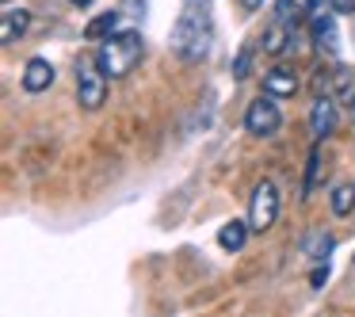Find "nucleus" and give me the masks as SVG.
<instances>
[{"label":"nucleus","mask_w":355,"mask_h":317,"mask_svg":"<svg viewBox=\"0 0 355 317\" xmlns=\"http://www.w3.org/2000/svg\"><path fill=\"white\" fill-rule=\"evenodd\" d=\"M352 123H355V96H352Z\"/></svg>","instance_id":"obj_23"},{"label":"nucleus","mask_w":355,"mask_h":317,"mask_svg":"<svg viewBox=\"0 0 355 317\" xmlns=\"http://www.w3.org/2000/svg\"><path fill=\"white\" fill-rule=\"evenodd\" d=\"M237 4H241V8H245V12H256V8H260V4H263V0H237Z\"/></svg>","instance_id":"obj_21"},{"label":"nucleus","mask_w":355,"mask_h":317,"mask_svg":"<svg viewBox=\"0 0 355 317\" xmlns=\"http://www.w3.org/2000/svg\"><path fill=\"white\" fill-rule=\"evenodd\" d=\"M252 73V46H245L237 58H233V80H245Z\"/></svg>","instance_id":"obj_16"},{"label":"nucleus","mask_w":355,"mask_h":317,"mask_svg":"<svg viewBox=\"0 0 355 317\" xmlns=\"http://www.w3.org/2000/svg\"><path fill=\"white\" fill-rule=\"evenodd\" d=\"M279 126H283V111H279V103L271 92L256 96L245 108V130L252 134V138H271V134H279Z\"/></svg>","instance_id":"obj_5"},{"label":"nucleus","mask_w":355,"mask_h":317,"mask_svg":"<svg viewBox=\"0 0 355 317\" xmlns=\"http://www.w3.org/2000/svg\"><path fill=\"white\" fill-rule=\"evenodd\" d=\"M336 123H340L336 100H332V96H317L313 108H309V130H313V142L332 138V134H336Z\"/></svg>","instance_id":"obj_7"},{"label":"nucleus","mask_w":355,"mask_h":317,"mask_svg":"<svg viewBox=\"0 0 355 317\" xmlns=\"http://www.w3.org/2000/svg\"><path fill=\"white\" fill-rule=\"evenodd\" d=\"M263 92H271L275 100H291L298 92V73L286 69V65H275V69L263 73Z\"/></svg>","instance_id":"obj_9"},{"label":"nucleus","mask_w":355,"mask_h":317,"mask_svg":"<svg viewBox=\"0 0 355 317\" xmlns=\"http://www.w3.org/2000/svg\"><path fill=\"white\" fill-rule=\"evenodd\" d=\"M50 85H54V65H50L46 58H31L27 69H24V88L31 96H39V92H46Z\"/></svg>","instance_id":"obj_10"},{"label":"nucleus","mask_w":355,"mask_h":317,"mask_svg":"<svg viewBox=\"0 0 355 317\" xmlns=\"http://www.w3.org/2000/svg\"><path fill=\"white\" fill-rule=\"evenodd\" d=\"M336 12H332V4L324 8L321 0H309V31H313V42L321 50H336Z\"/></svg>","instance_id":"obj_6"},{"label":"nucleus","mask_w":355,"mask_h":317,"mask_svg":"<svg viewBox=\"0 0 355 317\" xmlns=\"http://www.w3.org/2000/svg\"><path fill=\"white\" fill-rule=\"evenodd\" d=\"M329 248H332V237L324 230H313L306 237V256H313V260H324V256H329Z\"/></svg>","instance_id":"obj_15"},{"label":"nucleus","mask_w":355,"mask_h":317,"mask_svg":"<svg viewBox=\"0 0 355 317\" xmlns=\"http://www.w3.org/2000/svg\"><path fill=\"white\" fill-rule=\"evenodd\" d=\"M329 207H332V214L347 218V214L355 210V187H352V184H340V187H332V199H329Z\"/></svg>","instance_id":"obj_14"},{"label":"nucleus","mask_w":355,"mask_h":317,"mask_svg":"<svg viewBox=\"0 0 355 317\" xmlns=\"http://www.w3.org/2000/svg\"><path fill=\"white\" fill-rule=\"evenodd\" d=\"M141 54H146V42H141L138 31H123V35H111V39L100 42V54H96V62H100V69L107 73L111 80H123L134 73V65L141 62Z\"/></svg>","instance_id":"obj_2"},{"label":"nucleus","mask_w":355,"mask_h":317,"mask_svg":"<svg viewBox=\"0 0 355 317\" xmlns=\"http://www.w3.org/2000/svg\"><path fill=\"white\" fill-rule=\"evenodd\" d=\"M324 279H329V264H324V268H317V271H313V286H321Z\"/></svg>","instance_id":"obj_20"},{"label":"nucleus","mask_w":355,"mask_h":317,"mask_svg":"<svg viewBox=\"0 0 355 317\" xmlns=\"http://www.w3.org/2000/svg\"><path fill=\"white\" fill-rule=\"evenodd\" d=\"M210 42H214V24H210V4L207 0H184L176 27H172V50L187 65L207 62Z\"/></svg>","instance_id":"obj_1"},{"label":"nucleus","mask_w":355,"mask_h":317,"mask_svg":"<svg viewBox=\"0 0 355 317\" xmlns=\"http://www.w3.org/2000/svg\"><path fill=\"white\" fill-rule=\"evenodd\" d=\"M69 4H80V8H88V4H92V0H69Z\"/></svg>","instance_id":"obj_22"},{"label":"nucleus","mask_w":355,"mask_h":317,"mask_svg":"<svg viewBox=\"0 0 355 317\" xmlns=\"http://www.w3.org/2000/svg\"><path fill=\"white\" fill-rule=\"evenodd\" d=\"M317 169H321V142H317V146L309 149V169H306V191H313V184H317Z\"/></svg>","instance_id":"obj_17"},{"label":"nucleus","mask_w":355,"mask_h":317,"mask_svg":"<svg viewBox=\"0 0 355 317\" xmlns=\"http://www.w3.org/2000/svg\"><path fill=\"white\" fill-rule=\"evenodd\" d=\"M107 73L100 69L96 58H80L77 62V103L85 111H100L107 100Z\"/></svg>","instance_id":"obj_3"},{"label":"nucleus","mask_w":355,"mask_h":317,"mask_svg":"<svg viewBox=\"0 0 355 317\" xmlns=\"http://www.w3.org/2000/svg\"><path fill=\"white\" fill-rule=\"evenodd\" d=\"M291 42H294V27L283 24V19H275V24L263 31V50H268V54H283V50H291Z\"/></svg>","instance_id":"obj_12"},{"label":"nucleus","mask_w":355,"mask_h":317,"mask_svg":"<svg viewBox=\"0 0 355 317\" xmlns=\"http://www.w3.org/2000/svg\"><path fill=\"white\" fill-rule=\"evenodd\" d=\"M329 4H332L336 16H352V12H355V0H329Z\"/></svg>","instance_id":"obj_19"},{"label":"nucleus","mask_w":355,"mask_h":317,"mask_svg":"<svg viewBox=\"0 0 355 317\" xmlns=\"http://www.w3.org/2000/svg\"><path fill=\"white\" fill-rule=\"evenodd\" d=\"M275 19L294 24V19H298V4H291V0H279V4H275Z\"/></svg>","instance_id":"obj_18"},{"label":"nucleus","mask_w":355,"mask_h":317,"mask_svg":"<svg viewBox=\"0 0 355 317\" xmlns=\"http://www.w3.org/2000/svg\"><path fill=\"white\" fill-rule=\"evenodd\" d=\"M115 27H119V12H103V16H96L92 24L85 27V39H111L115 35Z\"/></svg>","instance_id":"obj_13"},{"label":"nucleus","mask_w":355,"mask_h":317,"mask_svg":"<svg viewBox=\"0 0 355 317\" xmlns=\"http://www.w3.org/2000/svg\"><path fill=\"white\" fill-rule=\"evenodd\" d=\"M248 233H252V225L241 222V218H233V222H225L222 230H218V245L225 248V252H241L248 241Z\"/></svg>","instance_id":"obj_11"},{"label":"nucleus","mask_w":355,"mask_h":317,"mask_svg":"<svg viewBox=\"0 0 355 317\" xmlns=\"http://www.w3.org/2000/svg\"><path fill=\"white\" fill-rule=\"evenodd\" d=\"M0 42L4 46H12V42H19L27 35V27H31V12L24 8V4H8V8L0 12Z\"/></svg>","instance_id":"obj_8"},{"label":"nucleus","mask_w":355,"mask_h":317,"mask_svg":"<svg viewBox=\"0 0 355 317\" xmlns=\"http://www.w3.org/2000/svg\"><path fill=\"white\" fill-rule=\"evenodd\" d=\"M279 222V184L275 180H260L248 199V225L252 233H268Z\"/></svg>","instance_id":"obj_4"}]
</instances>
